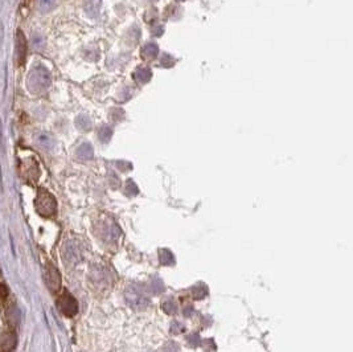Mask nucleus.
Returning a JSON list of instances; mask_svg holds the SVG:
<instances>
[{"label": "nucleus", "instance_id": "nucleus-1", "mask_svg": "<svg viewBox=\"0 0 353 352\" xmlns=\"http://www.w3.org/2000/svg\"><path fill=\"white\" fill-rule=\"evenodd\" d=\"M52 83V76L49 71L43 65H34L29 71L27 77V87L32 94H41L48 89Z\"/></svg>", "mask_w": 353, "mask_h": 352}, {"label": "nucleus", "instance_id": "nucleus-2", "mask_svg": "<svg viewBox=\"0 0 353 352\" xmlns=\"http://www.w3.org/2000/svg\"><path fill=\"white\" fill-rule=\"evenodd\" d=\"M34 208L39 215L44 217H52L57 212V201L49 191L45 188H40L34 200Z\"/></svg>", "mask_w": 353, "mask_h": 352}, {"label": "nucleus", "instance_id": "nucleus-3", "mask_svg": "<svg viewBox=\"0 0 353 352\" xmlns=\"http://www.w3.org/2000/svg\"><path fill=\"white\" fill-rule=\"evenodd\" d=\"M124 298L126 302L130 306L131 309L137 310V311H142L148 306V300L146 295H143L139 290H137L135 287L130 286L124 291Z\"/></svg>", "mask_w": 353, "mask_h": 352}, {"label": "nucleus", "instance_id": "nucleus-4", "mask_svg": "<svg viewBox=\"0 0 353 352\" xmlns=\"http://www.w3.org/2000/svg\"><path fill=\"white\" fill-rule=\"evenodd\" d=\"M57 305H59V309L61 310L62 314L66 315V316H75L78 311L77 301L75 300V296L71 295L70 293H68L66 290L61 294Z\"/></svg>", "mask_w": 353, "mask_h": 352}, {"label": "nucleus", "instance_id": "nucleus-5", "mask_svg": "<svg viewBox=\"0 0 353 352\" xmlns=\"http://www.w3.org/2000/svg\"><path fill=\"white\" fill-rule=\"evenodd\" d=\"M44 277H45V284L49 287L50 291H59L60 287H61V277H60L59 270L56 269V266L52 265V263H48L45 266V270H44Z\"/></svg>", "mask_w": 353, "mask_h": 352}, {"label": "nucleus", "instance_id": "nucleus-6", "mask_svg": "<svg viewBox=\"0 0 353 352\" xmlns=\"http://www.w3.org/2000/svg\"><path fill=\"white\" fill-rule=\"evenodd\" d=\"M15 52L17 65L22 66V65H24L25 59H27V40H25V36L22 32V29H17V32H16Z\"/></svg>", "mask_w": 353, "mask_h": 352}, {"label": "nucleus", "instance_id": "nucleus-7", "mask_svg": "<svg viewBox=\"0 0 353 352\" xmlns=\"http://www.w3.org/2000/svg\"><path fill=\"white\" fill-rule=\"evenodd\" d=\"M16 338L15 332L12 331H4L0 333V352H12L16 347Z\"/></svg>", "mask_w": 353, "mask_h": 352}, {"label": "nucleus", "instance_id": "nucleus-8", "mask_svg": "<svg viewBox=\"0 0 353 352\" xmlns=\"http://www.w3.org/2000/svg\"><path fill=\"white\" fill-rule=\"evenodd\" d=\"M36 142L41 148H45V150H52L54 147V139L47 133H39L36 135Z\"/></svg>", "mask_w": 353, "mask_h": 352}, {"label": "nucleus", "instance_id": "nucleus-9", "mask_svg": "<svg viewBox=\"0 0 353 352\" xmlns=\"http://www.w3.org/2000/svg\"><path fill=\"white\" fill-rule=\"evenodd\" d=\"M158 52H159V48L156 44H154V43L146 44V45L143 46V49H142V57L144 60H152V59H155L156 56H158Z\"/></svg>", "mask_w": 353, "mask_h": 352}, {"label": "nucleus", "instance_id": "nucleus-10", "mask_svg": "<svg viewBox=\"0 0 353 352\" xmlns=\"http://www.w3.org/2000/svg\"><path fill=\"white\" fill-rule=\"evenodd\" d=\"M93 155H94L93 147H91V145H89V143H82V145L78 147L77 156L80 157V159H82V161L91 159V157H93Z\"/></svg>", "mask_w": 353, "mask_h": 352}, {"label": "nucleus", "instance_id": "nucleus-11", "mask_svg": "<svg viewBox=\"0 0 353 352\" xmlns=\"http://www.w3.org/2000/svg\"><path fill=\"white\" fill-rule=\"evenodd\" d=\"M134 78L139 83H146L151 80V71L148 68H139L134 73Z\"/></svg>", "mask_w": 353, "mask_h": 352}, {"label": "nucleus", "instance_id": "nucleus-12", "mask_svg": "<svg viewBox=\"0 0 353 352\" xmlns=\"http://www.w3.org/2000/svg\"><path fill=\"white\" fill-rule=\"evenodd\" d=\"M76 125H77L78 129L84 130V131H87V130L91 129V120L85 114L78 115L77 119H76Z\"/></svg>", "mask_w": 353, "mask_h": 352}, {"label": "nucleus", "instance_id": "nucleus-13", "mask_svg": "<svg viewBox=\"0 0 353 352\" xmlns=\"http://www.w3.org/2000/svg\"><path fill=\"white\" fill-rule=\"evenodd\" d=\"M159 254H160V262L163 265H172L175 262L174 254L171 253L170 250L167 249H160L159 250Z\"/></svg>", "mask_w": 353, "mask_h": 352}, {"label": "nucleus", "instance_id": "nucleus-14", "mask_svg": "<svg viewBox=\"0 0 353 352\" xmlns=\"http://www.w3.org/2000/svg\"><path fill=\"white\" fill-rule=\"evenodd\" d=\"M54 6H56V0H39V9L43 13L52 11Z\"/></svg>", "mask_w": 353, "mask_h": 352}, {"label": "nucleus", "instance_id": "nucleus-15", "mask_svg": "<svg viewBox=\"0 0 353 352\" xmlns=\"http://www.w3.org/2000/svg\"><path fill=\"white\" fill-rule=\"evenodd\" d=\"M112 135H113V130L110 129L108 126H102L101 129H99L98 136H99V139L102 140V142L106 143L107 140H110Z\"/></svg>", "mask_w": 353, "mask_h": 352}, {"label": "nucleus", "instance_id": "nucleus-16", "mask_svg": "<svg viewBox=\"0 0 353 352\" xmlns=\"http://www.w3.org/2000/svg\"><path fill=\"white\" fill-rule=\"evenodd\" d=\"M161 307H163V310H164L167 314H175L177 310L176 303H175L172 300H167L165 302L161 303Z\"/></svg>", "mask_w": 353, "mask_h": 352}, {"label": "nucleus", "instance_id": "nucleus-17", "mask_svg": "<svg viewBox=\"0 0 353 352\" xmlns=\"http://www.w3.org/2000/svg\"><path fill=\"white\" fill-rule=\"evenodd\" d=\"M193 295H195L196 300H202V298L207 295V286L200 285V286L195 287V289H193Z\"/></svg>", "mask_w": 353, "mask_h": 352}, {"label": "nucleus", "instance_id": "nucleus-18", "mask_svg": "<svg viewBox=\"0 0 353 352\" xmlns=\"http://www.w3.org/2000/svg\"><path fill=\"white\" fill-rule=\"evenodd\" d=\"M184 330H185V328H184V326L180 323V322H174V323L171 324V332L172 333H180Z\"/></svg>", "mask_w": 353, "mask_h": 352}, {"label": "nucleus", "instance_id": "nucleus-19", "mask_svg": "<svg viewBox=\"0 0 353 352\" xmlns=\"http://www.w3.org/2000/svg\"><path fill=\"white\" fill-rule=\"evenodd\" d=\"M179 2H181V0H179Z\"/></svg>", "mask_w": 353, "mask_h": 352}]
</instances>
